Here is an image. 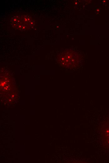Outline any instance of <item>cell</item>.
Segmentation results:
<instances>
[{
	"label": "cell",
	"mask_w": 109,
	"mask_h": 163,
	"mask_svg": "<svg viewBox=\"0 0 109 163\" xmlns=\"http://www.w3.org/2000/svg\"><path fill=\"white\" fill-rule=\"evenodd\" d=\"M10 22L13 28L21 31L30 29L35 25L34 20L28 14L13 15Z\"/></svg>",
	"instance_id": "1"
}]
</instances>
